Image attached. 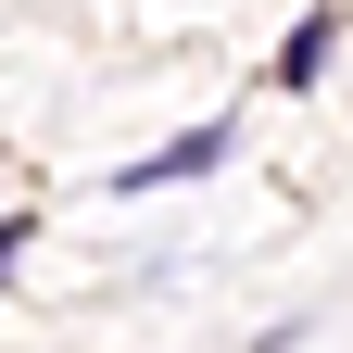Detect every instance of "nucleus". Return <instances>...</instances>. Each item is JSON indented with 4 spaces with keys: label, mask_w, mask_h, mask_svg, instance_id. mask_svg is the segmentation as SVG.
I'll list each match as a JSON object with an SVG mask.
<instances>
[{
    "label": "nucleus",
    "mask_w": 353,
    "mask_h": 353,
    "mask_svg": "<svg viewBox=\"0 0 353 353\" xmlns=\"http://www.w3.org/2000/svg\"><path fill=\"white\" fill-rule=\"evenodd\" d=\"M214 164H228V126H190V139H164V152H139V164L114 176V190H176V176H214Z\"/></svg>",
    "instance_id": "nucleus-1"
},
{
    "label": "nucleus",
    "mask_w": 353,
    "mask_h": 353,
    "mask_svg": "<svg viewBox=\"0 0 353 353\" xmlns=\"http://www.w3.org/2000/svg\"><path fill=\"white\" fill-rule=\"evenodd\" d=\"M328 51H341V13H303V26H290V51H278V88H316Z\"/></svg>",
    "instance_id": "nucleus-2"
},
{
    "label": "nucleus",
    "mask_w": 353,
    "mask_h": 353,
    "mask_svg": "<svg viewBox=\"0 0 353 353\" xmlns=\"http://www.w3.org/2000/svg\"><path fill=\"white\" fill-rule=\"evenodd\" d=\"M26 240H38V214H0V278L26 265Z\"/></svg>",
    "instance_id": "nucleus-3"
}]
</instances>
